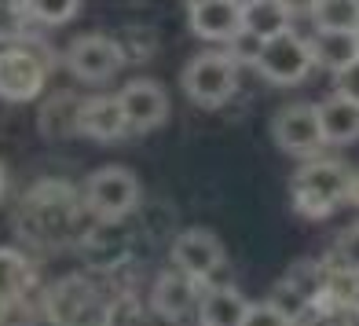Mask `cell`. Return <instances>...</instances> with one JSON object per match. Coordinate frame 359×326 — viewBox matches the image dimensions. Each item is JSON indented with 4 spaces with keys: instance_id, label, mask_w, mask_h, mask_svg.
<instances>
[{
    "instance_id": "e0dca14e",
    "label": "cell",
    "mask_w": 359,
    "mask_h": 326,
    "mask_svg": "<svg viewBox=\"0 0 359 326\" xmlns=\"http://www.w3.org/2000/svg\"><path fill=\"white\" fill-rule=\"evenodd\" d=\"M34 283V268L19 250L0 246V304H19Z\"/></svg>"
},
{
    "instance_id": "2e32d148",
    "label": "cell",
    "mask_w": 359,
    "mask_h": 326,
    "mask_svg": "<svg viewBox=\"0 0 359 326\" xmlns=\"http://www.w3.org/2000/svg\"><path fill=\"white\" fill-rule=\"evenodd\" d=\"M308 48H312L316 67L330 70V74H341L345 67H352V62L359 59L355 34H341V29H316L312 41H308Z\"/></svg>"
},
{
    "instance_id": "83f0119b",
    "label": "cell",
    "mask_w": 359,
    "mask_h": 326,
    "mask_svg": "<svg viewBox=\"0 0 359 326\" xmlns=\"http://www.w3.org/2000/svg\"><path fill=\"white\" fill-rule=\"evenodd\" d=\"M231 4H238V8H242V11H246V8H250V4H257V0H231Z\"/></svg>"
},
{
    "instance_id": "7a4b0ae2",
    "label": "cell",
    "mask_w": 359,
    "mask_h": 326,
    "mask_svg": "<svg viewBox=\"0 0 359 326\" xmlns=\"http://www.w3.org/2000/svg\"><path fill=\"white\" fill-rule=\"evenodd\" d=\"M180 85H184L191 103H198L205 110H217L231 100L235 88H238V62L227 52H202L184 67Z\"/></svg>"
},
{
    "instance_id": "9c48e42d",
    "label": "cell",
    "mask_w": 359,
    "mask_h": 326,
    "mask_svg": "<svg viewBox=\"0 0 359 326\" xmlns=\"http://www.w3.org/2000/svg\"><path fill=\"white\" fill-rule=\"evenodd\" d=\"M121 110H125V121L133 133H151V128L165 125L169 121V95L165 88L151 77H136L118 92Z\"/></svg>"
},
{
    "instance_id": "52a82bcc",
    "label": "cell",
    "mask_w": 359,
    "mask_h": 326,
    "mask_svg": "<svg viewBox=\"0 0 359 326\" xmlns=\"http://www.w3.org/2000/svg\"><path fill=\"white\" fill-rule=\"evenodd\" d=\"M44 92V62L29 48H4L0 52V100L29 103Z\"/></svg>"
},
{
    "instance_id": "277c9868",
    "label": "cell",
    "mask_w": 359,
    "mask_h": 326,
    "mask_svg": "<svg viewBox=\"0 0 359 326\" xmlns=\"http://www.w3.org/2000/svg\"><path fill=\"white\" fill-rule=\"evenodd\" d=\"M81 194H85V205L100 220H121V217H128L140 205L143 187H140V180L128 169L107 165V169H95L88 176Z\"/></svg>"
},
{
    "instance_id": "9a60e30c",
    "label": "cell",
    "mask_w": 359,
    "mask_h": 326,
    "mask_svg": "<svg viewBox=\"0 0 359 326\" xmlns=\"http://www.w3.org/2000/svg\"><path fill=\"white\" fill-rule=\"evenodd\" d=\"M250 312V301L235 286H213L198 301V322L202 326H242Z\"/></svg>"
},
{
    "instance_id": "7c38bea8",
    "label": "cell",
    "mask_w": 359,
    "mask_h": 326,
    "mask_svg": "<svg viewBox=\"0 0 359 326\" xmlns=\"http://www.w3.org/2000/svg\"><path fill=\"white\" fill-rule=\"evenodd\" d=\"M198 286L191 275L184 271H161L158 283H154V293H151V308L161 315V319H184L194 304H198Z\"/></svg>"
},
{
    "instance_id": "5bb4252c",
    "label": "cell",
    "mask_w": 359,
    "mask_h": 326,
    "mask_svg": "<svg viewBox=\"0 0 359 326\" xmlns=\"http://www.w3.org/2000/svg\"><path fill=\"white\" fill-rule=\"evenodd\" d=\"M316 107H319V121H323V136L330 147H348L359 140V103L330 92Z\"/></svg>"
},
{
    "instance_id": "8992f818",
    "label": "cell",
    "mask_w": 359,
    "mask_h": 326,
    "mask_svg": "<svg viewBox=\"0 0 359 326\" xmlns=\"http://www.w3.org/2000/svg\"><path fill=\"white\" fill-rule=\"evenodd\" d=\"M67 67L88 81V85H100V81H110L125 67V55H121V44L118 37H107V34H85L70 44L67 52Z\"/></svg>"
},
{
    "instance_id": "44dd1931",
    "label": "cell",
    "mask_w": 359,
    "mask_h": 326,
    "mask_svg": "<svg viewBox=\"0 0 359 326\" xmlns=\"http://www.w3.org/2000/svg\"><path fill=\"white\" fill-rule=\"evenodd\" d=\"M118 44H121L125 62H128V59L143 62V59H151L154 48H158L154 29H147V26H128V29H121V34H118Z\"/></svg>"
},
{
    "instance_id": "3957f363",
    "label": "cell",
    "mask_w": 359,
    "mask_h": 326,
    "mask_svg": "<svg viewBox=\"0 0 359 326\" xmlns=\"http://www.w3.org/2000/svg\"><path fill=\"white\" fill-rule=\"evenodd\" d=\"M257 74L271 81V85H283L293 88L308 81V74L316 70V59H312V48H308L304 37H297L293 29L271 37V41H260V52H257Z\"/></svg>"
},
{
    "instance_id": "4316f807",
    "label": "cell",
    "mask_w": 359,
    "mask_h": 326,
    "mask_svg": "<svg viewBox=\"0 0 359 326\" xmlns=\"http://www.w3.org/2000/svg\"><path fill=\"white\" fill-rule=\"evenodd\" d=\"M4 187H8V169H4V161H0V194H4Z\"/></svg>"
},
{
    "instance_id": "f546056e",
    "label": "cell",
    "mask_w": 359,
    "mask_h": 326,
    "mask_svg": "<svg viewBox=\"0 0 359 326\" xmlns=\"http://www.w3.org/2000/svg\"><path fill=\"white\" fill-rule=\"evenodd\" d=\"M355 41H359V29H355Z\"/></svg>"
},
{
    "instance_id": "ffe728a7",
    "label": "cell",
    "mask_w": 359,
    "mask_h": 326,
    "mask_svg": "<svg viewBox=\"0 0 359 326\" xmlns=\"http://www.w3.org/2000/svg\"><path fill=\"white\" fill-rule=\"evenodd\" d=\"M81 8V0H22V11L34 15L44 26H62L70 22Z\"/></svg>"
},
{
    "instance_id": "ac0fdd59",
    "label": "cell",
    "mask_w": 359,
    "mask_h": 326,
    "mask_svg": "<svg viewBox=\"0 0 359 326\" xmlns=\"http://www.w3.org/2000/svg\"><path fill=\"white\" fill-rule=\"evenodd\" d=\"M242 19H246V34H253L257 41H271L290 29V15L279 0H257L242 11Z\"/></svg>"
},
{
    "instance_id": "d6986e66",
    "label": "cell",
    "mask_w": 359,
    "mask_h": 326,
    "mask_svg": "<svg viewBox=\"0 0 359 326\" xmlns=\"http://www.w3.org/2000/svg\"><path fill=\"white\" fill-rule=\"evenodd\" d=\"M316 29H341V34H355L359 29V8L355 0H319L312 11Z\"/></svg>"
},
{
    "instance_id": "30bf717a",
    "label": "cell",
    "mask_w": 359,
    "mask_h": 326,
    "mask_svg": "<svg viewBox=\"0 0 359 326\" xmlns=\"http://www.w3.org/2000/svg\"><path fill=\"white\" fill-rule=\"evenodd\" d=\"M187 26H191V34L202 37V41L231 44L242 29H246V19H242V8L231 4V0H209V4L187 8Z\"/></svg>"
},
{
    "instance_id": "4dcf8cb0",
    "label": "cell",
    "mask_w": 359,
    "mask_h": 326,
    "mask_svg": "<svg viewBox=\"0 0 359 326\" xmlns=\"http://www.w3.org/2000/svg\"><path fill=\"white\" fill-rule=\"evenodd\" d=\"M355 8H359V0H355Z\"/></svg>"
},
{
    "instance_id": "4fadbf2b",
    "label": "cell",
    "mask_w": 359,
    "mask_h": 326,
    "mask_svg": "<svg viewBox=\"0 0 359 326\" xmlns=\"http://www.w3.org/2000/svg\"><path fill=\"white\" fill-rule=\"evenodd\" d=\"M81 103L74 92H52L37 110V128L44 140H70L81 136Z\"/></svg>"
},
{
    "instance_id": "5b68a950",
    "label": "cell",
    "mask_w": 359,
    "mask_h": 326,
    "mask_svg": "<svg viewBox=\"0 0 359 326\" xmlns=\"http://www.w3.org/2000/svg\"><path fill=\"white\" fill-rule=\"evenodd\" d=\"M271 136L275 147H283L286 154H297V158H316L326 136H323V121H319V107L312 103H293L286 110H279L271 118Z\"/></svg>"
},
{
    "instance_id": "603a6c76",
    "label": "cell",
    "mask_w": 359,
    "mask_h": 326,
    "mask_svg": "<svg viewBox=\"0 0 359 326\" xmlns=\"http://www.w3.org/2000/svg\"><path fill=\"white\" fill-rule=\"evenodd\" d=\"M242 326H293V319H286L271 301H260V304H250L246 322H242Z\"/></svg>"
},
{
    "instance_id": "484cf974",
    "label": "cell",
    "mask_w": 359,
    "mask_h": 326,
    "mask_svg": "<svg viewBox=\"0 0 359 326\" xmlns=\"http://www.w3.org/2000/svg\"><path fill=\"white\" fill-rule=\"evenodd\" d=\"M348 205H355V209H359V172L352 176V187H348Z\"/></svg>"
},
{
    "instance_id": "6da1fadb",
    "label": "cell",
    "mask_w": 359,
    "mask_h": 326,
    "mask_svg": "<svg viewBox=\"0 0 359 326\" xmlns=\"http://www.w3.org/2000/svg\"><path fill=\"white\" fill-rule=\"evenodd\" d=\"M352 169L337 158H308L304 165L293 172V205L297 213L308 220H323L330 217L341 202H348V187H352Z\"/></svg>"
},
{
    "instance_id": "ba28073f",
    "label": "cell",
    "mask_w": 359,
    "mask_h": 326,
    "mask_svg": "<svg viewBox=\"0 0 359 326\" xmlns=\"http://www.w3.org/2000/svg\"><path fill=\"white\" fill-rule=\"evenodd\" d=\"M172 264L176 271L191 275L194 283H205L224 264V246L209 227H187L172 242Z\"/></svg>"
},
{
    "instance_id": "7402d4cb",
    "label": "cell",
    "mask_w": 359,
    "mask_h": 326,
    "mask_svg": "<svg viewBox=\"0 0 359 326\" xmlns=\"http://www.w3.org/2000/svg\"><path fill=\"white\" fill-rule=\"evenodd\" d=\"M337 260L348 275H359V220L348 224L337 238Z\"/></svg>"
},
{
    "instance_id": "8fae6325",
    "label": "cell",
    "mask_w": 359,
    "mask_h": 326,
    "mask_svg": "<svg viewBox=\"0 0 359 326\" xmlns=\"http://www.w3.org/2000/svg\"><path fill=\"white\" fill-rule=\"evenodd\" d=\"M121 133H128V121L118 95H88L81 103V136L95 143H110V140H121Z\"/></svg>"
},
{
    "instance_id": "f1b7e54d",
    "label": "cell",
    "mask_w": 359,
    "mask_h": 326,
    "mask_svg": "<svg viewBox=\"0 0 359 326\" xmlns=\"http://www.w3.org/2000/svg\"><path fill=\"white\" fill-rule=\"evenodd\" d=\"M198 4H209V0H187V8H198Z\"/></svg>"
},
{
    "instance_id": "d4e9b609",
    "label": "cell",
    "mask_w": 359,
    "mask_h": 326,
    "mask_svg": "<svg viewBox=\"0 0 359 326\" xmlns=\"http://www.w3.org/2000/svg\"><path fill=\"white\" fill-rule=\"evenodd\" d=\"M286 8V15H312L319 8V0H279Z\"/></svg>"
},
{
    "instance_id": "cb8c5ba5",
    "label": "cell",
    "mask_w": 359,
    "mask_h": 326,
    "mask_svg": "<svg viewBox=\"0 0 359 326\" xmlns=\"http://www.w3.org/2000/svg\"><path fill=\"white\" fill-rule=\"evenodd\" d=\"M334 92L352 100V103H359V59L352 62V67H345L341 74H334Z\"/></svg>"
}]
</instances>
